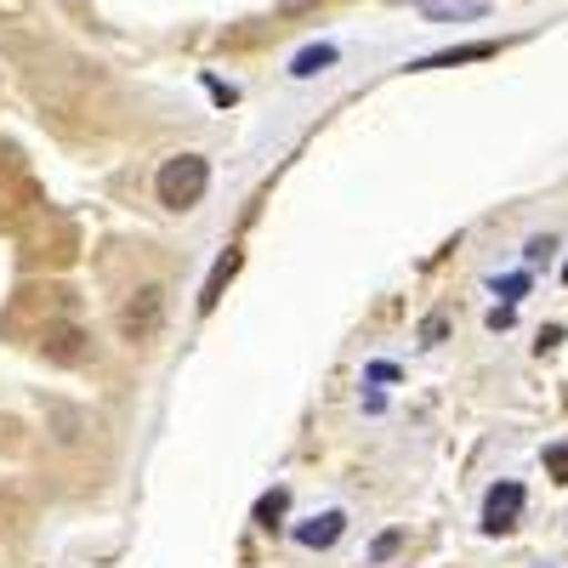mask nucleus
<instances>
[{"label":"nucleus","mask_w":568,"mask_h":568,"mask_svg":"<svg viewBox=\"0 0 568 568\" xmlns=\"http://www.w3.org/2000/svg\"><path fill=\"white\" fill-rule=\"evenodd\" d=\"M562 284H568V262H562Z\"/></svg>","instance_id":"9b49d317"},{"label":"nucleus","mask_w":568,"mask_h":568,"mask_svg":"<svg viewBox=\"0 0 568 568\" xmlns=\"http://www.w3.org/2000/svg\"><path fill=\"white\" fill-rule=\"evenodd\" d=\"M524 500H529V495H524V484H511V478H506V484H495V489L484 495V529H489V535L517 529V517H524Z\"/></svg>","instance_id":"7ed1b4c3"},{"label":"nucleus","mask_w":568,"mask_h":568,"mask_svg":"<svg viewBox=\"0 0 568 568\" xmlns=\"http://www.w3.org/2000/svg\"><path fill=\"white\" fill-rule=\"evenodd\" d=\"M546 478L568 484V444H546Z\"/></svg>","instance_id":"423d86ee"},{"label":"nucleus","mask_w":568,"mask_h":568,"mask_svg":"<svg viewBox=\"0 0 568 568\" xmlns=\"http://www.w3.org/2000/svg\"><path fill=\"white\" fill-rule=\"evenodd\" d=\"M342 529H347V517H342V511H324V517H313V524L296 529V540L313 546V551H324V546H336V540H342Z\"/></svg>","instance_id":"20e7f679"},{"label":"nucleus","mask_w":568,"mask_h":568,"mask_svg":"<svg viewBox=\"0 0 568 568\" xmlns=\"http://www.w3.org/2000/svg\"><path fill=\"white\" fill-rule=\"evenodd\" d=\"M551 251H557V245H551V240H529V245H524V262H529V267H535V262H546V256H551Z\"/></svg>","instance_id":"9d476101"},{"label":"nucleus","mask_w":568,"mask_h":568,"mask_svg":"<svg viewBox=\"0 0 568 568\" xmlns=\"http://www.w3.org/2000/svg\"><path fill=\"white\" fill-rule=\"evenodd\" d=\"M165 318V291L160 284H149V291H136V302L120 313V329H125V342H149L154 329Z\"/></svg>","instance_id":"f03ea898"},{"label":"nucleus","mask_w":568,"mask_h":568,"mask_svg":"<svg viewBox=\"0 0 568 568\" xmlns=\"http://www.w3.org/2000/svg\"><path fill=\"white\" fill-rule=\"evenodd\" d=\"M211 187V160L205 154H171L154 176V194L165 211H194Z\"/></svg>","instance_id":"f257e3e1"},{"label":"nucleus","mask_w":568,"mask_h":568,"mask_svg":"<svg viewBox=\"0 0 568 568\" xmlns=\"http://www.w3.org/2000/svg\"><path fill=\"white\" fill-rule=\"evenodd\" d=\"M324 63H336V45H313V52H302V58H296V74H313V69H324Z\"/></svg>","instance_id":"0eeeda50"},{"label":"nucleus","mask_w":568,"mask_h":568,"mask_svg":"<svg viewBox=\"0 0 568 568\" xmlns=\"http://www.w3.org/2000/svg\"><path fill=\"white\" fill-rule=\"evenodd\" d=\"M284 506H291V495H284V489H273V495H262V506H256V517H262V524L273 529V524H278V517H284Z\"/></svg>","instance_id":"39448f33"},{"label":"nucleus","mask_w":568,"mask_h":568,"mask_svg":"<svg viewBox=\"0 0 568 568\" xmlns=\"http://www.w3.org/2000/svg\"><path fill=\"white\" fill-rule=\"evenodd\" d=\"M398 546H404V529H387L382 540H375V551H369V557H375V562H387V557H393Z\"/></svg>","instance_id":"1a4fd4ad"},{"label":"nucleus","mask_w":568,"mask_h":568,"mask_svg":"<svg viewBox=\"0 0 568 568\" xmlns=\"http://www.w3.org/2000/svg\"><path fill=\"white\" fill-rule=\"evenodd\" d=\"M529 291V273H511V278H495V296H506V302H517Z\"/></svg>","instance_id":"6e6552de"}]
</instances>
